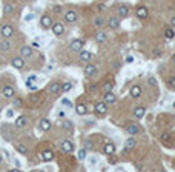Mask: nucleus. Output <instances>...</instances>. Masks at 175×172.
Here are the masks:
<instances>
[{"label":"nucleus","instance_id":"nucleus-1","mask_svg":"<svg viewBox=\"0 0 175 172\" xmlns=\"http://www.w3.org/2000/svg\"><path fill=\"white\" fill-rule=\"evenodd\" d=\"M85 40H80V39H75V40H72L71 42V45H69V48H71V51L72 52H81L83 51V48H85Z\"/></svg>","mask_w":175,"mask_h":172},{"label":"nucleus","instance_id":"nucleus-2","mask_svg":"<svg viewBox=\"0 0 175 172\" xmlns=\"http://www.w3.org/2000/svg\"><path fill=\"white\" fill-rule=\"evenodd\" d=\"M28 101H29V105H31V106H37V105H40L42 101H45V95L40 94V92L31 94V95L28 97Z\"/></svg>","mask_w":175,"mask_h":172},{"label":"nucleus","instance_id":"nucleus-3","mask_svg":"<svg viewBox=\"0 0 175 172\" xmlns=\"http://www.w3.org/2000/svg\"><path fill=\"white\" fill-rule=\"evenodd\" d=\"M0 35L3 37V39H11V37L14 35V28L8 23H5L2 28H0Z\"/></svg>","mask_w":175,"mask_h":172},{"label":"nucleus","instance_id":"nucleus-4","mask_svg":"<svg viewBox=\"0 0 175 172\" xmlns=\"http://www.w3.org/2000/svg\"><path fill=\"white\" fill-rule=\"evenodd\" d=\"M52 23H54V21H52V19L49 17L48 14H43L42 17H40V28H42V29H45V31H46V29H51Z\"/></svg>","mask_w":175,"mask_h":172},{"label":"nucleus","instance_id":"nucleus-5","mask_svg":"<svg viewBox=\"0 0 175 172\" xmlns=\"http://www.w3.org/2000/svg\"><path fill=\"white\" fill-rule=\"evenodd\" d=\"M48 92L52 94V95H58L60 92H62V83L58 82H51L48 85Z\"/></svg>","mask_w":175,"mask_h":172},{"label":"nucleus","instance_id":"nucleus-6","mask_svg":"<svg viewBox=\"0 0 175 172\" xmlns=\"http://www.w3.org/2000/svg\"><path fill=\"white\" fill-rule=\"evenodd\" d=\"M2 95L5 97V98H14L15 89H14L11 85H5L3 88H2Z\"/></svg>","mask_w":175,"mask_h":172},{"label":"nucleus","instance_id":"nucleus-7","mask_svg":"<svg viewBox=\"0 0 175 172\" xmlns=\"http://www.w3.org/2000/svg\"><path fill=\"white\" fill-rule=\"evenodd\" d=\"M60 149H62L65 154H71L74 150V143L71 141V140H63V141L60 143Z\"/></svg>","mask_w":175,"mask_h":172},{"label":"nucleus","instance_id":"nucleus-8","mask_svg":"<svg viewBox=\"0 0 175 172\" xmlns=\"http://www.w3.org/2000/svg\"><path fill=\"white\" fill-rule=\"evenodd\" d=\"M129 12H131V9H129L128 5H120V6L117 8L118 19H126V17H129Z\"/></svg>","mask_w":175,"mask_h":172},{"label":"nucleus","instance_id":"nucleus-9","mask_svg":"<svg viewBox=\"0 0 175 172\" xmlns=\"http://www.w3.org/2000/svg\"><path fill=\"white\" fill-rule=\"evenodd\" d=\"M135 15L140 20H144V19H147V15H149V11H147L146 6H137L135 8Z\"/></svg>","mask_w":175,"mask_h":172},{"label":"nucleus","instance_id":"nucleus-10","mask_svg":"<svg viewBox=\"0 0 175 172\" xmlns=\"http://www.w3.org/2000/svg\"><path fill=\"white\" fill-rule=\"evenodd\" d=\"M77 19H78V15H77V12L72 11V9H69V11L65 12V21H68V23H75Z\"/></svg>","mask_w":175,"mask_h":172},{"label":"nucleus","instance_id":"nucleus-11","mask_svg":"<svg viewBox=\"0 0 175 172\" xmlns=\"http://www.w3.org/2000/svg\"><path fill=\"white\" fill-rule=\"evenodd\" d=\"M51 31L54 32V35L62 37V35H63V32H65V26H63V23H52Z\"/></svg>","mask_w":175,"mask_h":172},{"label":"nucleus","instance_id":"nucleus-12","mask_svg":"<svg viewBox=\"0 0 175 172\" xmlns=\"http://www.w3.org/2000/svg\"><path fill=\"white\" fill-rule=\"evenodd\" d=\"M129 95L132 97V98H140L141 97V86L140 85H132L129 89Z\"/></svg>","mask_w":175,"mask_h":172},{"label":"nucleus","instance_id":"nucleus-13","mask_svg":"<svg viewBox=\"0 0 175 172\" xmlns=\"http://www.w3.org/2000/svg\"><path fill=\"white\" fill-rule=\"evenodd\" d=\"M11 64H12V68H15V69H22V68H23L25 66V60H23V57H12V58H11Z\"/></svg>","mask_w":175,"mask_h":172},{"label":"nucleus","instance_id":"nucleus-14","mask_svg":"<svg viewBox=\"0 0 175 172\" xmlns=\"http://www.w3.org/2000/svg\"><path fill=\"white\" fill-rule=\"evenodd\" d=\"M95 112L98 115H105L108 112V103L106 101H98V103L95 105Z\"/></svg>","mask_w":175,"mask_h":172},{"label":"nucleus","instance_id":"nucleus-15","mask_svg":"<svg viewBox=\"0 0 175 172\" xmlns=\"http://www.w3.org/2000/svg\"><path fill=\"white\" fill-rule=\"evenodd\" d=\"M140 126L137 125V123H129V125L126 126V132L129 134V135H137V134H140Z\"/></svg>","mask_w":175,"mask_h":172},{"label":"nucleus","instance_id":"nucleus-16","mask_svg":"<svg viewBox=\"0 0 175 172\" xmlns=\"http://www.w3.org/2000/svg\"><path fill=\"white\" fill-rule=\"evenodd\" d=\"M26 125H28V117L26 115H20L15 118V123H14V126L17 128V129H22V128H25Z\"/></svg>","mask_w":175,"mask_h":172},{"label":"nucleus","instance_id":"nucleus-17","mask_svg":"<svg viewBox=\"0 0 175 172\" xmlns=\"http://www.w3.org/2000/svg\"><path fill=\"white\" fill-rule=\"evenodd\" d=\"M97 72V66L94 63H86V66H85V74H86V77H92Z\"/></svg>","mask_w":175,"mask_h":172},{"label":"nucleus","instance_id":"nucleus-18","mask_svg":"<svg viewBox=\"0 0 175 172\" xmlns=\"http://www.w3.org/2000/svg\"><path fill=\"white\" fill-rule=\"evenodd\" d=\"M39 129L43 132H48L49 129H51V121L48 120V118H42V120H39Z\"/></svg>","mask_w":175,"mask_h":172},{"label":"nucleus","instance_id":"nucleus-19","mask_svg":"<svg viewBox=\"0 0 175 172\" xmlns=\"http://www.w3.org/2000/svg\"><path fill=\"white\" fill-rule=\"evenodd\" d=\"M114 152H115V144H114L112 141L105 143V146H103V154H106V155H112Z\"/></svg>","mask_w":175,"mask_h":172},{"label":"nucleus","instance_id":"nucleus-20","mask_svg":"<svg viewBox=\"0 0 175 172\" xmlns=\"http://www.w3.org/2000/svg\"><path fill=\"white\" fill-rule=\"evenodd\" d=\"M135 144H137V140L134 138V135L129 137L126 141H124V152H128V150H132V149L135 148Z\"/></svg>","mask_w":175,"mask_h":172},{"label":"nucleus","instance_id":"nucleus-21","mask_svg":"<svg viewBox=\"0 0 175 172\" xmlns=\"http://www.w3.org/2000/svg\"><path fill=\"white\" fill-rule=\"evenodd\" d=\"M95 42H97V43H106V42H108V34H106L105 31H97Z\"/></svg>","mask_w":175,"mask_h":172},{"label":"nucleus","instance_id":"nucleus-22","mask_svg":"<svg viewBox=\"0 0 175 172\" xmlns=\"http://www.w3.org/2000/svg\"><path fill=\"white\" fill-rule=\"evenodd\" d=\"M105 101L108 105H112L117 101V95L112 92V91H109V92H105Z\"/></svg>","mask_w":175,"mask_h":172},{"label":"nucleus","instance_id":"nucleus-23","mask_svg":"<svg viewBox=\"0 0 175 172\" xmlns=\"http://www.w3.org/2000/svg\"><path fill=\"white\" fill-rule=\"evenodd\" d=\"M20 54H22V57H23V58H29L32 54H34V49H32L31 46H23L20 49Z\"/></svg>","mask_w":175,"mask_h":172},{"label":"nucleus","instance_id":"nucleus-24","mask_svg":"<svg viewBox=\"0 0 175 172\" xmlns=\"http://www.w3.org/2000/svg\"><path fill=\"white\" fill-rule=\"evenodd\" d=\"M80 54V60L83 62V63H89L91 60H92V54L89 52V51H81V52H78Z\"/></svg>","mask_w":175,"mask_h":172},{"label":"nucleus","instance_id":"nucleus-25","mask_svg":"<svg viewBox=\"0 0 175 172\" xmlns=\"http://www.w3.org/2000/svg\"><path fill=\"white\" fill-rule=\"evenodd\" d=\"M146 115V107L144 106H137L134 109V117L135 118H143Z\"/></svg>","mask_w":175,"mask_h":172},{"label":"nucleus","instance_id":"nucleus-26","mask_svg":"<svg viewBox=\"0 0 175 172\" xmlns=\"http://www.w3.org/2000/svg\"><path fill=\"white\" fill-rule=\"evenodd\" d=\"M108 26L111 29H117L118 26H120V19H117V17H109L108 19Z\"/></svg>","mask_w":175,"mask_h":172},{"label":"nucleus","instance_id":"nucleus-27","mask_svg":"<svg viewBox=\"0 0 175 172\" xmlns=\"http://www.w3.org/2000/svg\"><path fill=\"white\" fill-rule=\"evenodd\" d=\"M40 157H42V160H45V161H51L54 158V152H52V150H49V149H45L40 154Z\"/></svg>","mask_w":175,"mask_h":172},{"label":"nucleus","instance_id":"nucleus-28","mask_svg":"<svg viewBox=\"0 0 175 172\" xmlns=\"http://www.w3.org/2000/svg\"><path fill=\"white\" fill-rule=\"evenodd\" d=\"M75 114L77 115H86L88 114V107L83 103H78L77 106H75Z\"/></svg>","mask_w":175,"mask_h":172},{"label":"nucleus","instance_id":"nucleus-29","mask_svg":"<svg viewBox=\"0 0 175 172\" xmlns=\"http://www.w3.org/2000/svg\"><path fill=\"white\" fill-rule=\"evenodd\" d=\"M15 150H17L19 154H22V155H26L28 154V146H26L25 143H17L15 144Z\"/></svg>","mask_w":175,"mask_h":172},{"label":"nucleus","instance_id":"nucleus-30","mask_svg":"<svg viewBox=\"0 0 175 172\" xmlns=\"http://www.w3.org/2000/svg\"><path fill=\"white\" fill-rule=\"evenodd\" d=\"M11 42L8 40V39H3L2 42H0V51H3V52H6V51H9L11 49Z\"/></svg>","mask_w":175,"mask_h":172},{"label":"nucleus","instance_id":"nucleus-31","mask_svg":"<svg viewBox=\"0 0 175 172\" xmlns=\"http://www.w3.org/2000/svg\"><path fill=\"white\" fill-rule=\"evenodd\" d=\"M22 106H23V100H22L20 97H15V95H14V100H12V107H14V109H20Z\"/></svg>","mask_w":175,"mask_h":172},{"label":"nucleus","instance_id":"nucleus-32","mask_svg":"<svg viewBox=\"0 0 175 172\" xmlns=\"http://www.w3.org/2000/svg\"><path fill=\"white\" fill-rule=\"evenodd\" d=\"M62 126H63L65 131H69V132H72V131H74V126H72V121H71V120H65Z\"/></svg>","mask_w":175,"mask_h":172},{"label":"nucleus","instance_id":"nucleus-33","mask_svg":"<svg viewBox=\"0 0 175 172\" xmlns=\"http://www.w3.org/2000/svg\"><path fill=\"white\" fill-rule=\"evenodd\" d=\"M69 91H72V83L71 82H65V83H62V92H69Z\"/></svg>","mask_w":175,"mask_h":172},{"label":"nucleus","instance_id":"nucleus-34","mask_svg":"<svg viewBox=\"0 0 175 172\" xmlns=\"http://www.w3.org/2000/svg\"><path fill=\"white\" fill-rule=\"evenodd\" d=\"M165 37H166L167 40H172L174 37H175V31H174L172 28H167V29L165 31Z\"/></svg>","mask_w":175,"mask_h":172},{"label":"nucleus","instance_id":"nucleus-35","mask_svg":"<svg viewBox=\"0 0 175 172\" xmlns=\"http://www.w3.org/2000/svg\"><path fill=\"white\" fill-rule=\"evenodd\" d=\"M160 140H161V143H163V144L169 146V143H171V134H163Z\"/></svg>","mask_w":175,"mask_h":172},{"label":"nucleus","instance_id":"nucleus-36","mask_svg":"<svg viewBox=\"0 0 175 172\" xmlns=\"http://www.w3.org/2000/svg\"><path fill=\"white\" fill-rule=\"evenodd\" d=\"M2 137L6 140V141H9L11 140V135H9V131H8V126H3L2 128Z\"/></svg>","mask_w":175,"mask_h":172},{"label":"nucleus","instance_id":"nucleus-37","mask_svg":"<svg viewBox=\"0 0 175 172\" xmlns=\"http://www.w3.org/2000/svg\"><path fill=\"white\" fill-rule=\"evenodd\" d=\"M12 11H14V5L6 3V5L3 6V12H5V14H12Z\"/></svg>","mask_w":175,"mask_h":172},{"label":"nucleus","instance_id":"nucleus-38","mask_svg":"<svg viewBox=\"0 0 175 172\" xmlns=\"http://www.w3.org/2000/svg\"><path fill=\"white\" fill-rule=\"evenodd\" d=\"M103 25H105V20H103L101 17H95L94 19V26H95V28H101Z\"/></svg>","mask_w":175,"mask_h":172},{"label":"nucleus","instance_id":"nucleus-39","mask_svg":"<svg viewBox=\"0 0 175 172\" xmlns=\"http://www.w3.org/2000/svg\"><path fill=\"white\" fill-rule=\"evenodd\" d=\"M112 88H114V83L106 82L105 85H103V92H109V91H112Z\"/></svg>","mask_w":175,"mask_h":172},{"label":"nucleus","instance_id":"nucleus-40","mask_svg":"<svg viewBox=\"0 0 175 172\" xmlns=\"http://www.w3.org/2000/svg\"><path fill=\"white\" fill-rule=\"evenodd\" d=\"M62 105H63V106H68V107H74L72 101L68 100V98H62Z\"/></svg>","mask_w":175,"mask_h":172},{"label":"nucleus","instance_id":"nucleus-41","mask_svg":"<svg viewBox=\"0 0 175 172\" xmlns=\"http://www.w3.org/2000/svg\"><path fill=\"white\" fill-rule=\"evenodd\" d=\"M78 158H80V160H86V148L78 150Z\"/></svg>","mask_w":175,"mask_h":172},{"label":"nucleus","instance_id":"nucleus-42","mask_svg":"<svg viewBox=\"0 0 175 172\" xmlns=\"http://www.w3.org/2000/svg\"><path fill=\"white\" fill-rule=\"evenodd\" d=\"M167 85L171 86V88H175V77H171L167 80Z\"/></svg>","mask_w":175,"mask_h":172},{"label":"nucleus","instance_id":"nucleus-43","mask_svg":"<svg viewBox=\"0 0 175 172\" xmlns=\"http://www.w3.org/2000/svg\"><path fill=\"white\" fill-rule=\"evenodd\" d=\"M147 83H149L151 86L157 85V80H155V77H149V78H147Z\"/></svg>","mask_w":175,"mask_h":172},{"label":"nucleus","instance_id":"nucleus-44","mask_svg":"<svg viewBox=\"0 0 175 172\" xmlns=\"http://www.w3.org/2000/svg\"><path fill=\"white\" fill-rule=\"evenodd\" d=\"M97 9H98V12H103V11H105V5H103V3H100V5L97 6Z\"/></svg>","mask_w":175,"mask_h":172},{"label":"nucleus","instance_id":"nucleus-45","mask_svg":"<svg viewBox=\"0 0 175 172\" xmlns=\"http://www.w3.org/2000/svg\"><path fill=\"white\" fill-rule=\"evenodd\" d=\"M134 62H135V60H134L132 55H128V57H126V63H134Z\"/></svg>","mask_w":175,"mask_h":172},{"label":"nucleus","instance_id":"nucleus-46","mask_svg":"<svg viewBox=\"0 0 175 172\" xmlns=\"http://www.w3.org/2000/svg\"><path fill=\"white\" fill-rule=\"evenodd\" d=\"M32 19H34V14H28V15L25 17V20H32Z\"/></svg>","mask_w":175,"mask_h":172},{"label":"nucleus","instance_id":"nucleus-47","mask_svg":"<svg viewBox=\"0 0 175 172\" xmlns=\"http://www.w3.org/2000/svg\"><path fill=\"white\" fill-rule=\"evenodd\" d=\"M97 163V157H92V160H91V166L92 164H95Z\"/></svg>","mask_w":175,"mask_h":172},{"label":"nucleus","instance_id":"nucleus-48","mask_svg":"<svg viewBox=\"0 0 175 172\" xmlns=\"http://www.w3.org/2000/svg\"><path fill=\"white\" fill-rule=\"evenodd\" d=\"M135 168H137V169H143V164H140V163H137V164H135Z\"/></svg>","mask_w":175,"mask_h":172},{"label":"nucleus","instance_id":"nucleus-49","mask_svg":"<svg viewBox=\"0 0 175 172\" xmlns=\"http://www.w3.org/2000/svg\"><path fill=\"white\" fill-rule=\"evenodd\" d=\"M171 25H172L174 28H175V17H172V19H171Z\"/></svg>","mask_w":175,"mask_h":172},{"label":"nucleus","instance_id":"nucleus-50","mask_svg":"<svg viewBox=\"0 0 175 172\" xmlns=\"http://www.w3.org/2000/svg\"><path fill=\"white\" fill-rule=\"evenodd\" d=\"M92 146H91V141H86V149H91Z\"/></svg>","mask_w":175,"mask_h":172},{"label":"nucleus","instance_id":"nucleus-51","mask_svg":"<svg viewBox=\"0 0 175 172\" xmlns=\"http://www.w3.org/2000/svg\"><path fill=\"white\" fill-rule=\"evenodd\" d=\"M6 115H8V117H12V115H14V112H12V111H8V114H6Z\"/></svg>","mask_w":175,"mask_h":172},{"label":"nucleus","instance_id":"nucleus-52","mask_svg":"<svg viewBox=\"0 0 175 172\" xmlns=\"http://www.w3.org/2000/svg\"><path fill=\"white\" fill-rule=\"evenodd\" d=\"M171 60H172V63L175 64V54H174V55H172V58H171Z\"/></svg>","mask_w":175,"mask_h":172},{"label":"nucleus","instance_id":"nucleus-53","mask_svg":"<svg viewBox=\"0 0 175 172\" xmlns=\"http://www.w3.org/2000/svg\"><path fill=\"white\" fill-rule=\"evenodd\" d=\"M3 163V157H2V154H0V164Z\"/></svg>","mask_w":175,"mask_h":172},{"label":"nucleus","instance_id":"nucleus-54","mask_svg":"<svg viewBox=\"0 0 175 172\" xmlns=\"http://www.w3.org/2000/svg\"><path fill=\"white\" fill-rule=\"evenodd\" d=\"M174 107H175V101H174Z\"/></svg>","mask_w":175,"mask_h":172},{"label":"nucleus","instance_id":"nucleus-55","mask_svg":"<svg viewBox=\"0 0 175 172\" xmlns=\"http://www.w3.org/2000/svg\"><path fill=\"white\" fill-rule=\"evenodd\" d=\"M0 112H2V107H0Z\"/></svg>","mask_w":175,"mask_h":172},{"label":"nucleus","instance_id":"nucleus-56","mask_svg":"<svg viewBox=\"0 0 175 172\" xmlns=\"http://www.w3.org/2000/svg\"><path fill=\"white\" fill-rule=\"evenodd\" d=\"M174 166H175V163H174Z\"/></svg>","mask_w":175,"mask_h":172}]
</instances>
